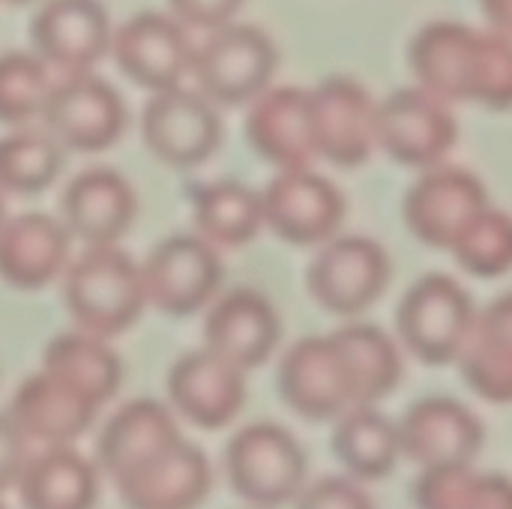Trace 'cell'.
I'll return each instance as SVG.
<instances>
[{"label":"cell","mask_w":512,"mask_h":509,"mask_svg":"<svg viewBox=\"0 0 512 509\" xmlns=\"http://www.w3.org/2000/svg\"><path fill=\"white\" fill-rule=\"evenodd\" d=\"M6 222V204H3V195H0V225Z\"/></svg>","instance_id":"60d3db41"},{"label":"cell","mask_w":512,"mask_h":509,"mask_svg":"<svg viewBox=\"0 0 512 509\" xmlns=\"http://www.w3.org/2000/svg\"><path fill=\"white\" fill-rule=\"evenodd\" d=\"M315 150L339 168H360L378 150V102L351 75H330L315 90Z\"/></svg>","instance_id":"8fae6325"},{"label":"cell","mask_w":512,"mask_h":509,"mask_svg":"<svg viewBox=\"0 0 512 509\" xmlns=\"http://www.w3.org/2000/svg\"><path fill=\"white\" fill-rule=\"evenodd\" d=\"M42 369L57 375L60 381L81 390L87 399H93L99 408L117 393L123 381V363L108 348L102 336L93 333H63L57 336L42 357Z\"/></svg>","instance_id":"f546056e"},{"label":"cell","mask_w":512,"mask_h":509,"mask_svg":"<svg viewBox=\"0 0 512 509\" xmlns=\"http://www.w3.org/2000/svg\"><path fill=\"white\" fill-rule=\"evenodd\" d=\"M333 339L348 360L357 387V405H375L399 387L402 354L390 333L375 324H348L336 330Z\"/></svg>","instance_id":"4dcf8cb0"},{"label":"cell","mask_w":512,"mask_h":509,"mask_svg":"<svg viewBox=\"0 0 512 509\" xmlns=\"http://www.w3.org/2000/svg\"><path fill=\"white\" fill-rule=\"evenodd\" d=\"M279 336L282 324L273 303L252 288L222 294L204 321V348L216 351L243 372L267 363L279 345Z\"/></svg>","instance_id":"e0dca14e"},{"label":"cell","mask_w":512,"mask_h":509,"mask_svg":"<svg viewBox=\"0 0 512 509\" xmlns=\"http://www.w3.org/2000/svg\"><path fill=\"white\" fill-rule=\"evenodd\" d=\"M42 120L63 150L99 153L123 135L126 105L105 78H96L93 72H72L66 81L51 87Z\"/></svg>","instance_id":"30bf717a"},{"label":"cell","mask_w":512,"mask_h":509,"mask_svg":"<svg viewBox=\"0 0 512 509\" xmlns=\"http://www.w3.org/2000/svg\"><path fill=\"white\" fill-rule=\"evenodd\" d=\"M333 453L351 477L384 480L402 456L399 423L375 411V405H357L339 417Z\"/></svg>","instance_id":"f1b7e54d"},{"label":"cell","mask_w":512,"mask_h":509,"mask_svg":"<svg viewBox=\"0 0 512 509\" xmlns=\"http://www.w3.org/2000/svg\"><path fill=\"white\" fill-rule=\"evenodd\" d=\"M141 135L156 159L174 168L201 165L222 141L216 102H210L201 90H186L180 84L156 90L144 108Z\"/></svg>","instance_id":"7c38bea8"},{"label":"cell","mask_w":512,"mask_h":509,"mask_svg":"<svg viewBox=\"0 0 512 509\" xmlns=\"http://www.w3.org/2000/svg\"><path fill=\"white\" fill-rule=\"evenodd\" d=\"M33 45L63 72H90L111 48V21L99 0H48L33 18Z\"/></svg>","instance_id":"d6986e66"},{"label":"cell","mask_w":512,"mask_h":509,"mask_svg":"<svg viewBox=\"0 0 512 509\" xmlns=\"http://www.w3.org/2000/svg\"><path fill=\"white\" fill-rule=\"evenodd\" d=\"M246 138L252 150L276 168L309 165L315 150L312 99L300 87H267L249 102Z\"/></svg>","instance_id":"ac0fdd59"},{"label":"cell","mask_w":512,"mask_h":509,"mask_svg":"<svg viewBox=\"0 0 512 509\" xmlns=\"http://www.w3.org/2000/svg\"><path fill=\"white\" fill-rule=\"evenodd\" d=\"M468 102L510 111L512 108V36L498 30H480L477 57L468 84Z\"/></svg>","instance_id":"d590c367"},{"label":"cell","mask_w":512,"mask_h":509,"mask_svg":"<svg viewBox=\"0 0 512 509\" xmlns=\"http://www.w3.org/2000/svg\"><path fill=\"white\" fill-rule=\"evenodd\" d=\"M168 399L198 429H225L246 405V372L210 348L189 351L168 372Z\"/></svg>","instance_id":"2e32d148"},{"label":"cell","mask_w":512,"mask_h":509,"mask_svg":"<svg viewBox=\"0 0 512 509\" xmlns=\"http://www.w3.org/2000/svg\"><path fill=\"white\" fill-rule=\"evenodd\" d=\"M453 258L480 279H498L512 270V216L498 207H483L450 246Z\"/></svg>","instance_id":"836d02e7"},{"label":"cell","mask_w":512,"mask_h":509,"mask_svg":"<svg viewBox=\"0 0 512 509\" xmlns=\"http://www.w3.org/2000/svg\"><path fill=\"white\" fill-rule=\"evenodd\" d=\"M51 75L39 54H0V123L18 126L42 117L51 96Z\"/></svg>","instance_id":"e575fe53"},{"label":"cell","mask_w":512,"mask_h":509,"mask_svg":"<svg viewBox=\"0 0 512 509\" xmlns=\"http://www.w3.org/2000/svg\"><path fill=\"white\" fill-rule=\"evenodd\" d=\"M264 225L291 246H321L339 234L345 198L324 174L309 165L279 168L261 192Z\"/></svg>","instance_id":"9c48e42d"},{"label":"cell","mask_w":512,"mask_h":509,"mask_svg":"<svg viewBox=\"0 0 512 509\" xmlns=\"http://www.w3.org/2000/svg\"><path fill=\"white\" fill-rule=\"evenodd\" d=\"M69 228L45 213H21L0 225V279L21 291H36L66 273Z\"/></svg>","instance_id":"7402d4cb"},{"label":"cell","mask_w":512,"mask_h":509,"mask_svg":"<svg viewBox=\"0 0 512 509\" xmlns=\"http://www.w3.org/2000/svg\"><path fill=\"white\" fill-rule=\"evenodd\" d=\"M15 486L24 509H93L99 495L96 468L72 447H48L27 459Z\"/></svg>","instance_id":"4316f807"},{"label":"cell","mask_w":512,"mask_h":509,"mask_svg":"<svg viewBox=\"0 0 512 509\" xmlns=\"http://www.w3.org/2000/svg\"><path fill=\"white\" fill-rule=\"evenodd\" d=\"M459 141L450 102L429 90L402 87L378 102V147L399 165L426 171L447 159Z\"/></svg>","instance_id":"8992f818"},{"label":"cell","mask_w":512,"mask_h":509,"mask_svg":"<svg viewBox=\"0 0 512 509\" xmlns=\"http://www.w3.org/2000/svg\"><path fill=\"white\" fill-rule=\"evenodd\" d=\"M24 465H27V438L6 414L0 417V492L18 483Z\"/></svg>","instance_id":"f35d334b"},{"label":"cell","mask_w":512,"mask_h":509,"mask_svg":"<svg viewBox=\"0 0 512 509\" xmlns=\"http://www.w3.org/2000/svg\"><path fill=\"white\" fill-rule=\"evenodd\" d=\"M9 3H30V0H9Z\"/></svg>","instance_id":"b9f144b4"},{"label":"cell","mask_w":512,"mask_h":509,"mask_svg":"<svg viewBox=\"0 0 512 509\" xmlns=\"http://www.w3.org/2000/svg\"><path fill=\"white\" fill-rule=\"evenodd\" d=\"M63 225L87 246H114L138 213V198L129 180L111 168L81 171L60 201Z\"/></svg>","instance_id":"44dd1931"},{"label":"cell","mask_w":512,"mask_h":509,"mask_svg":"<svg viewBox=\"0 0 512 509\" xmlns=\"http://www.w3.org/2000/svg\"><path fill=\"white\" fill-rule=\"evenodd\" d=\"M309 294L333 315H363L372 309L390 285V255L387 249L360 234L330 237L321 243L315 261L309 264Z\"/></svg>","instance_id":"5b68a950"},{"label":"cell","mask_w":512,"mask_h":509,"mask_svg":"<svg viewBox=\"0 0 512 509\" xmlns=\"http://www.w3.org/2000/svg\"><path fill=\"white\" fill-rule=\"evenodd\" d=\"M195 228L216 249H237L258 237L264 228L261 192L237 180L204 183L192 192Z\"/></svg>","instance_id":"83f0119b"},{"label":"cell","mask_w":512,"mask_h":509,"mask_svg":"<svg viewBox=\"0 0 512 509\" xmlns=\"http://www.w3.org/2000/svg\"><path fill=\"white\" fill-rule=\"evenodd\" d=\"M177 441L183 438L171 411L153 399H135L105 423L99 435V465L117 483L165 456Z\"/></svg>","instance_id":"cb8c5ba5"},{"label":"cell","mask_w":512,"mask_h":509,"mask_svg":"<svg viewBox=\"0 0 512 509\" xmlns=\"http://www.w3.org/2000/svg\"><path fill=\"white\" fill-rule=\"evenodd\" d=\"M465 384L486 402H512V291L477 312L459 354Z\"/></svg>","instance_id":"484cf974"},{"label":"cell","mask_w":512,"mask_h":509,"mask_svg":"<svg viewBox=\"0 0 512 509\" xmlns=\"http://www.w3.org/2000/svg\"><path fill=\"white\" fill-rule=\"evenodd\" d=\"M474 318L471 294L453 276L429 273L405 291L396 327L414 357L429 366H447L459 360Z\"/></svg>","instance_id":"3957f363"},{"label":"cell","mask_w":512,"mask_h":509,"mask_svg":"<svg viewBox=\"0 0 512 509\" xmlns=\"http://www.w3.org/2000/svg\"><path fill=\"white\" fill-rule=\"evenodd\" d=\"M489 207L486 186L477 174L453 165H435L420 171L405 195V222L411 234L429 249H447L462 228Z\"/></svg>","instance_id":"4fadbf2b"},{"label":"cell","mask_w":512,"mask_h":509,"mask_svg":"<svg viewBox=\"0 0 512 509\" xmlns=\"http://www.w3.org/2000/svg\"><path fill=\"white\" fill-rule=\"evenodd\" d=\"M63 300L78 330L111 339L129 330L147 306L141 264L117 246H90L66 267Z\"/></svg>","instance_id":"6da1fadb"},{"label":"cell","mask_w":512,"mask_h":509,"mask_svg":"<svg viewBox=\"0 0 512 509\" xmlns=\"http://www.w3.org/2000/svg\"><path fill=\"white\" fill-rule=\"evenodd\" d=\"M174 9V18L189 27H207L216 30L222 24H231L240 12L243 0H168Z\"/></svg>","instance_id":"74e56055"},{"label":"cell","mask_w":512,"mask_h":509,"mask_svg":"<svg viewBox=\"0 0 512 509\" xmlns=\"http://www.w3.org/2000/svg\"><path fill=\"white\" fill-rule=\"evenodd\" d=\"M417 509H512V480L471 465L426 468L414 483Z\"/></svg>","instance_id":"1f68e13d"},{"label":"cell","mask_w":512,"mask_h":509,"mask_svg":"<svg viewBox=\"0 0 512 509\" xmlns=\"http://www.w3.org/2000/svg\"><path fill=\"white\" fill-rule=\"evenodd\" d=\"M63 168V147L48 132L18 129L0 138V192L36 195Z\"/></svg>","instance_id":"d6a6232c"},{"label":"cell","mask_w":512,"mask_h":509,"mask_svg":"<svg viewBox=\"0 0 512 509\" xmlns=\"http://www.w3.org/2000/svg\"><path fill=\"white\" fill-rule=\"evenodd\" d=\"M147 303L165 315L183 318L216 300L222 285V258L198 234L162 240L141 264Z\"/></svg>","instance_id":"ba28073f"},{"label":"cell","mask_w":512,"mask_h":509,"mask_svg":"<svg viewBox=\"0 0 512 509\" xmlns=\"http://www.w3.org/2000/svg\"><path fill=\"white\" fill-rule=\"evenodd\" d=\"M213 483L207 456L189 444L177 441L165 456L141 471L117 480V492L129 509H198Z\"/></svg>","instance_id":"603a6c76"},{"label":"cell","mask_w":512,"mask_h":509,"mask_svg":"<svg viewBox=\"0 0 512 509\" xmlns=\"http://www.w3.org/2000/svg\"><path fill=\"white\" fill-rule=\"evenodd\" d=\"M117 69L147 90H168L183 81L192 69L195 48L189 45L186 27L162 12H141L123 21L111 33Z\"/></svg>","instance_id":"5bb4252c"},{"label":"cell","mask_w":512,"mask_h":509,"mask_svg":"<svg viewBox=\"0 0 512 509\" xmlns=\"http://www.w3.org/2000/svg\"><path fill=\"white\" fill-rule=\"evenodd\" d=\"M96 411L99 405L93 399L42 369L15 390L9 420L27 441H39L45 447H69L90 429Z\"/></svg>","instance_id":"ffe728a7"},{"label":"cell","mask_w":512,"mask_h":509,"mask_svg":"<svg viewBox=\"0 0 512 509\" xmlns=\"http://www.w3.org/2000/svg\"><path fill=\"white\" fill-rule=\"evenodd\" d=\"M480 30L462 21H432L411 39L408 63L417 84L444 102H468Z\"/></svg>","instance_id":"d4e9b609"},{"label":"cell","mask_w":512,"mask_h":509,"mask_svg":"<svg viewBox=\"0 0 512 509\" xmlns=\"http://www.w3.org/2000/svg\"><path fill=\"white\" fill-rule=\"evenodd\" d=\"M231 489L252 507L282 509L306 486V453L297 438L276 423L240 429L225 450Z\"/></svg>","instance_id":"7a4b0ae2"},{"label":"cell","mask_w":512,"mask_h":509,"mask_svg":"<svg viewBox=\"0 0 512 509\" xmlns=\"http://www.w3.org/2000/svg\"><path fill=\"white\" fill-rule=\"evenodd\" d=\"M273 39L252 24H222L195 48L192 72L201 93L216 105H246L270 87L276 72Z\"/></svg>","instance_id":"277c9868"},{"label":"cell","mask_w":512,"mask_h":509,"mask_svg":"<svg viewBox=\"0 0 512 509\" xmlns=\"http://www.w3.org/2000/svg\"><path fill=\"white\" fill-rule=\"evenodd\" d=\"M294 509H375L372 498L348 477H324L303 486Z\"/></svg>","instance_id":"8d00e7d4"},{"label":"cell","mask_w":512,"mask_h":509,"mask_svg":"<svg viewBox=\"0 0 512 509\" xmlns=\"http://www.w3.org/2000/svg\"><path fill=\"white\" fill-rule=\"evenodd\" d=\"M279 393L291 411L312 423L339 420L357 408V387L333 333L306 336L288 348L279 363Z\"/></svg>","instance_id":"52a82bcc"},{"label":"cell","mask_w":512,"mask_h":509,"mask_svg":"<svg viewBox=\"0 0 512 509\" xmlns=\"http://www.w3.org/2000/svg\"><path fill=\"white\" fill-rule=\"evenodd\" d=\"M0 509H6V504H3V498H0Z\"/></svg>","instance_id":"7bdbcfd3"},{"label":"cell","mask_w":512,"mask_h":509,"mask_svg":"<svg viewBox=\"0 0 512 509\" xmlns=\"http://www.w3.org/2000/svg\"><path fill=\"white\" fill-rule=\"evenodd\" d=\"M483 423L480 417L447 396H429L408 408L399 420V444L402 453L426 468H447V465H471L483 450Z\"/></svg>","instance_id":"9a60e30c"},{"label":"cell","mask_w":512,"mask_h":509,"mask_svg":"<svg viewBox=\"0 0 512 509\" xmlns=\"http://www.w3.org/2000/svg\"><path fill=\"white\" fill-rule=\"evenodd\" d=\"M480 6L492 30L512 36V0H480Z\"/></svg>","instance_id":"ab89813d"}]
</instances>
